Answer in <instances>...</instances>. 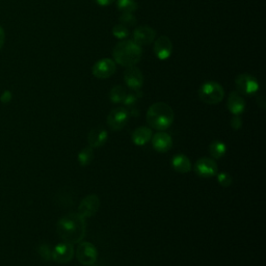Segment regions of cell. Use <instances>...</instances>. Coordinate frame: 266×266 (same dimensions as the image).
Returning a JSON list of instances; mask_svg holds the SVG:
<instances>
[{"instance_id":"obj_15","label":"cell","mask_w":266,"mask_h":266,"mask_svg":"<svg viewBox=\"0 0 266 266\" xmlns=\"http://www.w3.org/2000/svg\"><path fill=\"white\" fill-rule=\"evenodd\" d=\"M173 51V43L166 36L159 37L154 44V52L159 59H168Z\"/></svg>"},{"instance_id":"obj_13","label":"cell","mask_w":266,"mask_h":266,"mask_svg":"<svg viewBox=\"0 0 266 266\" xmlns=\"http://www.w3.org/2000/svg\"><path fill=\"white\" fill-rule=\"evenodd\" d=\"M152 145L159 153L169 152L173 147V140L171 136L164 131H159L154 136H152Z\"/></svg>"},{"instance_id":"obj_22","label":"cell","mask_w":266,"mask_h":266,"mask_svg":"<svg viewBox=\"0 0 266 266\" xmlns=\"http://www.w3.org/2000/svg\"><path fill=\"white\" fill-rule=\"evenodd\" d=\"M127 96L126 90L122 87V85H116L110 90L109 98L113 103H121L124 101V99Z\"/></svg>"},{"instance_id":"obj_16","label":"cell","mask_w":266,"mask_h":266,"mask_svg":"<svg viewBox=\"0 0 266 266\" xmlns=\"http://www.w3.org/2000/svg\"><path fill=\"white\" fill-rule=\"evenodd\" d=\"M227 106L229 111L234 116L242 115L245 108V101L242 94L238 92H232L228 98Z\"/></svg>"},{"instance_id":"obj_7","label":"cell","mask_w":266,"mask_h":266,"mask_svg":"<svg viewBox=\"0 0 266 266\" xmlns=\"http://www.w3.org/2000/svg\"><path fill=\"white\" fill-rule=\"evenodd\" d=\"M194 173L201 178L208 179L211 177H214L218 174V167L217 162L212 158L208 157H202L196 160L193 167Z\"/></svg>"},{"instance_id":"obj_5","label":"cell","mask_w":266,"mask_h":266,"mask_svg":"<svg viewBox=\"0 0 266 266\" xmlns=\"http://www.w3.org/2000/svg\"><path fill=\"white\" fill-rule=\"evenodd\" d=\"M76 258L83 265H93L98 259V251L91 242H81L77 246Z\"/></svg>"},{"instance_id":"obj_8","label":"cell","mask_w":266,"mask_h":266,"mask_svg":"<svg viewBox=\"0 0 266 266\" xmlns=\"http://www.w3.org/2000/svg\"><path fill=\"white\" fill-rule=\"evenodd\" d=\"M236 90L242 95H253L259 90V84L252 75L240 74L235 79Z\"/></svg>"},{"instance_id":"obj_25","label":"cell","mask_w":266,"mask_h":266,"mask_svg":"<svg viewBox=\"0 0 266 266\" xmlns=\"http://www.w3.org/2000/svg\"><path fill=\"white\" fill-rule=\"evenodd\" d=\"M114 36L118 39H124L129 36V30H128L127 26L123 24H118L113 28Z\"/></svg>"},{"instance_id":"obj_10","label":"cell","mask_w":266,"mask_h":266,"mask_svg":"<svg viewBox=\"0 0 266 266\" xmlns=\"http://www.w3.org/2000/svg\"><path fill=\"white\" fill-rule=\"evenodd\" d=\"M74 254L75 251L73 244L68 242H62L53 248L52 255H51V259L57 263L66 264L73 259Z\"/></svg>"},{"instance_id":"obj_31","label":"cell","mask_w":266,"mask_h":266,"mask_svg":"<svg viewBox=\"0 0 266 266\" xmlns=\"http://www.w3.org/2000/svg\"><path fill=\"white\" fill-rule=\"evenodd\" d=\"M4 40H5V34H4V30L1 27V25H0V50L3 47L4 44Z\"/></svg>"},{"instance_id":"obj_6","label":"cell","mask_w":266,"mask_h":266,"mask_svg":"<svg viewBox=\"0 0 266 266\" xmlns=\"http://www.w3.org/2000/svg\"><path fill=\"white\" fill-rule=\"evenodd\" d=\"M129 111L125 107H117L110 111L107 117V124L115 131L122 130L129 121Z\"/></svg>"},{"instance_id":"obj_20","label":"cell","mask_w":266,"mask_h":266,"mask_svg":"<svg viewBox=\"0 0 266 266\" xmlns=\"http://www.w3.org/2000/svg\"><path fill=\"white\" fill-rule=\"evenodd\" d=\"M208 151L210 156L214 159H219L225 156L227 152V145L225 143L220 141H213L208 147Z\"/></svg>"},{"instance_id":"obj_18","label":"cell","mask_w":266,"mask_h":266,"mask_svg":"<svg viewBox=\"0 0 266 266\" xmlns=\"http://www.w3.org/2000/svg\"><path fill=\"white\" fill-rule=\"evenodd\" d=\"M170 164L171 168L180 174H187L192 170L191 160L184 154H177V155L171 158Z\"/></svg>"},{"instance_id":"obj_27","label":"cell","mask_w":266,"mask_h":266,"mask_svg":"<svg viewBox=\"0 0 266 266\" xmlns=\"http://www.w3.org/2000/svg\"><path fill=\"white\" fill-rule=\"evenodd\" d=\"M39 254L43 259L48 261L51 259V255H52V251L50 250V247L47 244H42L39 246Z\"/></svg>"},{"instance_id":"obj_30","label":"cell","mask_w":266,"mask_h":266,"mask_svg":"<svg viewBox=\"0 0 266 266\" xmlns=\"http://www.w3.org/2000/svg\"><path fill=\"white\" fill-rule=\"evenodd\" d=\"M11 100H12V93L10 91L3 92L1 97H0V101L4 103V104H6V103H8V102H11Z\"/></svg>"},{"instance_id":"obj_23","label":"cell","mask_w":266,"mask_h":266,"mask_svg":"<svg viewBox=\"0 0 266 266\" xmlns=\"http://www.w3.org/2000/svg\"><path fill=\"white\" fill-rule=\"evenodd\" d=\"M117 6L123 13H133L136 11L137 3L135 0H118Z\"/></svg>"},{"instance_id":"obj_9","label":"cell","mask_w":266,"mask_h":266,"mask_svg":"<svg viewBox=\"0 0 266 266\" xmlns=\"http://www.w3.org/2000/svg\"><path fill=\"white\" fill-rule=\"evenodd\" d=\"M100 199L96 194H89L80 202L77 213L83 218L95 216L100 208Z\"/></svg>"},{"instance_id":"obj_4","label":"cell","mask_w":266,"mask_h":266,"mask_svg":"<svg viewBox=\"0 0 266 266\" xmlns=\"http://www.w3.org/2000/svg\"><path fill=\"white\" fill-rule=\"evenodd\" d=\"M225 96V91L218 82H205L199 90V97L202 102L209 105H216L221 102Z\"/></svg>"},{"instance_id":"obj_14","label":"cell","mask_w":266,"mask_h":266,"mask_svg":"<svg viewBox=\"0 0 266 266\" xmlns=\"http://www.w3.org/2000/svg\"><path fill=\"white\" fill-rule=\"evenodd\" d=\"M108 139V133L103 127H95L88 134L89 145L93 149H97L104 145Z\"/></svg>"},{"instance_id":"obj_32","label":"cell","mask_w":266,"mask_h":266,"mask_svg":"<svg viewBox=\"0 0 266 266\" xmlns=\"http://www.w3.org/2000/svg\"><path fill=\"white\" fill-rule=\"evenodd\" d=\"M115 1V0H96V2L101 5V6H106V5H109Z\"/></svg>"},{"instance_id":"obj_24","label":"cell","mask_w":266,"mask_h":266,"mask_svg":"<svg viewBox=\"0 0 266 266\" xmlns=\"http://www.w3.org/2000/svg\"><path fill=\"white\" fill-rule=\"evenodd\" d=\"M120 22L125 26H135L136 25V18L131 13H123L120 16Z\"/></svg>"},{"instance_id":"obj_21","label":"cell","mask_w":266,"mask_h":266,"mask_svg":"<svg viewBox=\"0 0 266 266\" xmlns=\"http://www.w3.org/2000/svg\"><path fill=\"white\" fill-rule=\"evenodd\" d=\"M77 159H78V162H79V165L81 167H87V166L91 165V162L94 159V151H93V148H91L90 145H89V147L83 148L78 153V156H77Z\"/></svg>"},{"instance_id":"obj_26","label":"cell","mask_w":266,"mask_h":266,"mask_svg":"<svg viewBox=\"0 0 266 266\" xmlns=\"http://www.w3.org/2000/svg\"><path fill=\"white\" fill-rule=\"evenodd\" d=\"M218 181L221 186L229 187L231 184H232L233 180H232V177H231L228 173H224V171H222V173L218 174Z\"/></svg>"},{"instance_id":"obj_12","label":"cell","mask_w":266,"mask_h":266,"mask_svg":"<svg viewBox=\"0 0 266 266\" xmlns=\"http://www.w3.org/2000/svg\"><path fill=\"white\" fill-rule=\"evenodd\" d=\"M124 80L126 84L133 91H140L144 83L143 73L134 66L127 67L124 72Z\"/></svg>"},{"instance_id":"obj_17","label":"cell","mask_w":266,"mask_h":266,"mask_svg":"<svg viewBox=\"0 0 266 266\" xmlns=\"http://www.w3.org/2000/svg\"><path fill=\"white\" fill-rule=\"evenodd\" d=\"M133 39L140 46L148 45L155 39V30L149 26H140L134 30Z\"/></svg>"},{"instance_id":"obj_28","label":"cell","mask_w":266,"mask_h":266,"mask_svg":"<svg viewBox=\"0 0 266 266\" xmlns=\"http://www.w3.org/2000/svg\"><path fill=\"white\" fill-rule=\"evenodd\" d=\"M242 126V120L239 118V116H234L231 119V127L233 128L234 130H239Z\"/></svg>"},{"instance_id":"obj_11","label":"cell","mask_w":266,"mask_h":266,"mask_svg":"<svg viewBox=\"0 0 266 266\" xmlns=\"http://www.w3.org/2000/svg\"><path fill=\"white\" fill-rule=\"evenodd\" d=\"M116 63L111 59L104 58L97 62L93 67V75L99 79H106L113 76L116 72Z\"/></svg>"},{"instance_id":"obj_3","label":"cell","mask_w":266,"mask_h":266,"mask_svg":"<svg viewBox=\"0 0 266 266\" xmlns=\"http://www.w3.org/2000/svg\"><path fill=\"white\" fill-rule=\"evenodd\" d=\"M143 51L142 47L134 41H122L118 43L113 51L115 62L123 67L135 66L140 62Z\"/></svg>"},{"instance_id":"obj_29","label":"cell","mask_w":266,"mask_h":266,"mask_svg":"<svg viewBox=\"0 0 266 266\" xmlns=\"http://www.w3.org/2000/svg\"><path fill=\"white\" fill-rule=\"evenodd\" d=\"M137 98H139V96H136V95H133V94H129V95H127L126 98L124 99V104L126 106H132L134 105L136 101H137Z\"/></svg>"},{"instance_id":"obj_19","label":"cell","mask_w":266,"mask_h":266,"mask_svg":"<svg viewBox=\"0 0 266 266\" xmlns=\"http://www.w3.org/2000/svg\"><path fill=\"white\" fill-rule=\"evenodd\" d=\"M152 130L149 127H139L132 133V142L136 145H145L152 139Z\"/></svg>"},{"instance_id":"obj_2","label":"cell","mask_w":266,"mask_h":266,"mask_svg":"<svg viewBox=\"0 0 266 266\" xmlns=\"http://www.w3.org/2000/svg\"><path fill=\"white\" fill-rule=\"evenodd\" d=\"M145 118L151 128L158 131H164L173 124L175 114L173 108L167 103L157 102L149 107Z\"/></svg>"},{"instance_id":"obj_1","label":"cell","mask_w":266,"mask_h":266,"mask_svg":"<svg viewBox=\"0 0 266 266\" xmlns=\"http://www.w3.org/2000/svg\"><path fill=\"white\" fill-rule=\"evenodd\" d=\"M57 234L64 242L79 243L85 235V218L78 213H68L57 222Z\"/></svg>"}]
</instances>
